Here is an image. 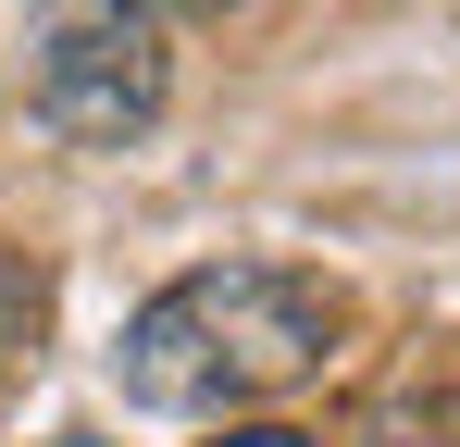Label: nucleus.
<instances>
[{
  "label": "nucleus",
  "mask_w": 460,
  "mask_h": 447,
  "mask_svg": "<svg viewBox=\"0 0 460 447\" xmlns=\"http://www.w3.org/2000/svg\"><path fill=\"white\" fill-rule=\"evenodd\" d=\"M150 13H236V0H150Z\"/></svg>",
  "instance_id": "6"
},
{
  "label": "nucleus",
  "mask_w": 460,
  "mask_h": 447,
  "mask_svg": "<svg viewBox=\"0 0 460 447\" xmlns=\"http://www.w3.org/2000/svg\"><path fill=\"white\" fill-rule=\"evenodd\" d=\"M336 447H460V372H411V385L361 398Z\"/></svg>",
  "instance_id": "3"
},
{
  "label": "nucleus",
  "mask_w": 460,
  "mask_h": 447,
  "mask_svg": "<svg viewBox=\"0 0 460 447\" xmlns=\"http://www.w3.org/2000/svg\"><path fill=\"white\" fill-rule=\"evenodd\" d=\"M212 447H323V435H299V423H236V435H212Z\"/></svg>",
  "instance_id": "5"
},
{
  "label": "nucleus",
  "mask_w": 460,
  "mask_h": 447,
  "mask_svg": "<svg viewBox=\"0 0 460 447\" xmlns=\"http://www.w3.org/2000/svg\"><path fill=\"white\" fill-rule=\"evenodd\" d=\"M323 348H336V298L311 274H287V261H199L125 323L112 385L137 410H162V423H225L249 398L323 372Z\"/></svg>",
  "instance_id": "1"
},
{
  "label": "nucleus",
  "mask_w": 460,
  "mask_h": 447,
  "mask_svg": "<svg viewBox=\"0 0 460 447\" xmlns=\"http://www.w3.org/2000/svg\"><path fill=\"white\" fill-rule=\"evenodd\" d=\"M38 336H50V274L25 249H0V385L38 361Z\"/></svg>",
  "instance_id": "4"
},
{
  "label": "nucleus",
  "mask_w": 460,
  "mask_h": 447,
  "mask_svg": "<svg viewBox=\"0 0 460 447\" xmlns=\"http://www.w3.org/2000/svg\"><path fill=\"white\" fill-rule=\"evenodd\" d=\"M162 13L150 0H25V112L63 149H125L162 125Z\"/></svg>",
  "instance_id": "2"
}]
</instances>
